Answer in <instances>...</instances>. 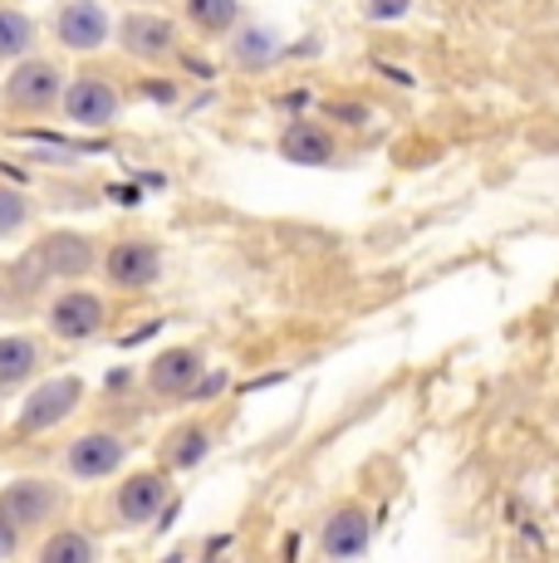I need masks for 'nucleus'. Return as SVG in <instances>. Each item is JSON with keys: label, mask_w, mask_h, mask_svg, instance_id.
<instances>
[{"label": "nucleus", "mask_w": 559, "mask_h": 563, "mask_svg": "<svg viewBox=\"0 0 559 563\" xmlns=\"http://www.w3.org/2000/svg\"><path fill=\"white\" fill-rule=\"evenodd\" d=\"M64 89H69V79H64V69L55 59L25 54L20 64H10L6 84H0V103L15 118H50L64 108Z\"/></svg>", "instance_id": "obj_1"}, {"label": "nucleus", "mask_w": 559, "mask_h": 563, "mask_svg": "<svg viewBox=\"0 0 559 563\" xmlns=\"http://www.w3.org/2000/svg\"><path fill=\"white\" fill-rule=\"evenodd\" d=\"M172 505V471L153 465V471H133L113 485L109 510L118 519V529H153Z\"/></svg>", "instance_id": "obj_2"}, {"label": "nucleus", "mask_w": 559, "mask_h": 563, "mask_svg": "<svg viewBox=\"0 0 559 563\" xmlns=\"http://www.w3.org/2000/svg\"><path fill=\"white\" fill-rule=\"evenodd\" d=\"M163 245L153 241V235H123V241H113L109 251H103V285L109 289H123V295H143V289H153L157 279H163Z\"/></svg>", "instance_id": "obj_3"}, {"label": "nucleus", "mask_w": 559, "mask_h": 563, "mask_svg": "<svg viewBox=\"0 0 559 563\" xmlns=\"http://www.w3.org/2000/svg\"><path fill=\"white\" fill-rule=\"evenodd\" d=\"M84 402V377L64 373V377H45V383L30 387V397L20 402V417H15V431L20 437H45V431L64 427V421L79 411Z\"/></svg>", "instance_id": "obj_4"}, {"label": "nucleus", "mask_w": 559, "mask_h": 563, "mask_svg": "<svg viewBox=\"0 0 559 563\" xmlns=\"http://www.w3.org/2000/svg\"><path fill=\"white\" fill-rule=\"evenodd\" d=\"M59 505H64V490L55 481H45V475H15V481L0 485V515H6L20 534L45 529L50 519L59 515Z\"/></svg>", "instance_id": "obj_5"}, {"label": "nucleus", "mask_w": 559, "mask_h": 563, "mask_svg": "<svg viewBox=\"0 0 559 563\" xmlns=\"http://www.w3.org/2000/svg\"><path fill=\"white\" fill-rule=\"evenodd\" d=\"M45 323L59 343H89V339H99L103 323H109V305H103V295L74 285V289H59L45 305Z\"/></svg>", "instance_id": "obj_6"}, {"label": "nucleus", "mask_w": 559, "mask_h": 563, "mask_svg": "<svg viewBox=\"0 0 559 563\" xmlns=\"http://www.w3.org/2000/svg\"><path fill=\"white\" fill-rule=\"evenodd\" d=\"M201 377H207V353L197 343H172L143 367V387L153 397H163V402H187Z\"/></svg>", "instance_id": "obj_7"}, {"label": "nucleus", "mask_w": 559, "mask_h": 563, "mask_svg": "<svg viewBox=\"0 0 559 563\" xmlns=\"http://www.w3.org/2000/svg\"><path fill=\"white\" fill-rule=\"evenodd\" d=\"M64 118L74 128H113L123 118V93L109 74H74L64 89Z\"/></svg>", "instance_id": "obj_8"}, {"label": "nucleus", "mask_w": 559, "mask_h": 563, "mask_svg": "<svg viewBox=\"0 0 559 563\" xmlns=\"http://www.w3.org/2000/svg\"><path fill=\"white\" fill-rule=\"evenodd\" d=\"M128 437H118V431H84V437H74L69 446H64V475L69 481H109L128 465Z\"/></svg>", "instance_id": "obj_9"}, {"label": "nucleus", "mask_w": 559, "mask_h": 563, "mask_svg": "<svg viewBox=\"0 0 559 563\" xmlns=\"http://www.w3.org/2000/svg\"><path fill=\"white\" fill-rule=\"evenodd\" d=\"M50 30H55V40L64 49L94 54L118 35V20L109 15V5H99V0H64L55 10V20H50Z\"/></svg>", "instance_id": "obj_10"}, {"label": "nucleus", "mask_w": 559, "mask_h": 563, "mask_svg": "<svg viewBox=\"0 0 559 563\" xmlns=\"http://www.w3.org/2000/svg\"><path fill=\"white\" fill-rule=\"evenodd\" d=\"M30 255L50 269V279H64V285H79V279H89L94 269L103 265L99 241H94V235H84V231H50V235H40V245Z\"/></svg>", "instance_id": "obj_11"}, {"label": "nucleus", "mask_w": 559, "mask_h": 563, "mask_svg": "<svg viewBox=\"0 0 559 563\" xmlns=\"http://www.w3.org/2000/svg\"><path fill=\"white\" fill-rule=\"evenodd\" d=\"M113 40L138 64H167L177 54V25L167 15H157V10H123Z\"/></svg>", "instance_id": "obj_12"}, {"label": "nucleus", "mask_w": 559, "mask_h": 563, "mask_svg": "<svg viewBox=\"0 0 559 563\" xmlns=\"http://www.w3.org/2000/svg\"><path fill=\"white\" fill-rule=\"evenodd\" d=\"M373 544V515L359 500L335 505L319 525V554L325 559H363Z\"/></svg>", "instance_id": "obj_13"}, {"label": "nucleus", "mask_w": 559, "mask_h": 563, "mask_svg": "<svg viewBox=\"0 0 559 563\" xmlns=\"http://www.w3.org/2000/svg\"><path fill=\"white\" fill-rule=\"evenodd\" d=\"M280 54H285V35L275 25H261V20H251V25L241 20V30L226 40V59L241 74H265Z\"/></svg>", "instance_id": "obj_14"}, {"label": "nucleus", "mask_w": 559, "mask_h": 563, "mask_svg": "<svg viewBox=\"0 0 559 563\" xmlns=\"http://www.w3.org/2000/svg\"><path fill=\"white\" fill-rule=\"evenodd\" d=\"M280 157L295 162V167H329L339 157V137L315 118H295L280 133Z\"/></svg>", "instance_id": "obj_15"}, {"label": "nucleus", "mask_w": 559, "mask_h": 563, "mask_svg": "<svg viewBox=\"0 0 559 563\" xmlns=\"http://www.w3.org/2000/svg\"><path fill=\"white\" fill-rule=\"evenodd\" d=\"M211 446H217V431L207 427V421H177V427L167 431L163 441H157V461L167 465V471H197V465H207L211 456Z\"/></svg>", "instance_id": "obj_16"}, {"label": "nucleus", "mask_w": 559, "mask_h": 563, "mask_svg": "<svg viewBox=\"0 0 559 563\" xmlns=\"http://www.w3.org/2000/svg\"><path fill=\"white\" fill-rule=\"evenodd\" d=\"M45 367V343L35 333H0V397L30 387Z\"/></svg>", "instance_id": "obj_17"}, {"label": "nucleus", "mask_w": 559, "mask_h": 563, "mask_svg": "<svg viewBox=\"0 0 559 563\" xmlns=\"http://www.w3.org/2000/svg\"><path fill=\"white\" fill-rule=\"evenodd\" d=\"M182 15L201 40H231L241 30V0H182Z\"/></svg>", "instance_id": "obj_18"}, {"label": "nucleus", "mask_w": 559, "mask_h": 563, "mask_svg": "<svg viewBox=\"0 0 559 563\" xmlns=\"http://www.w3.org/2000/svg\"><path fill=\"white\" fill-rule=\"evenodd\" d=\"M35 20L25 15L20 5H6L0 0V64H20L30 49H35Z\"/></svg>", "instance_id": "obj_19"}, {"label": "nucleus", "mask_w": 559, "mask_h": 563, "mask_svg": "<svg viewBox=\"0 0 559 563\" xmlns=\"http://www.w3.org/2000/svg\"><path fill=\"white\" fill-rule=\"evenodd\" d=\"M94 559H99L94 534H84V529H74V525L45 534V544H40V563H94Z\"/></svg>", "instance_id": "obj_20"}, {"label": "nucleus", "mask_w": 559, "mask_h": 563, "mask_svg": "<svg viewBox=\"0 0 559 563\" xmlns=\"http://www.w3.org/2000/svg\"><path fill=\"white\" fill-rule=\"evenodd\" d=\"M30 216H35V201H30L20 187L0 181V241H15V235L30 225Z\"/></svg>", "instance_id": "obj_21"}, {"label": "nucleus", "mask_w": 559, "mask_h": 563, "mask_svg": "<svg viewBox=\"0 0 559 563\" xmlns=\"http://www.w3.org/2000/svg\"><path fill=\"white\" fill-rule=\"evenodd\" d=\"M413 10V0H363V15L369 20H403Z\"/></svg>", "instance_id": "obj_22"}, {"label": "nucleus", "mask_w": 559, "mask_h": 563, "mask_svg": "<svg viewBox=\"0 0 559 563\" xmlns=\"http://www.w3.org/2000/svg\"><path fill=\"white\" fill-rule=\"evenodd\" d=\"M226 383H231V377H226L221 367H207V377H201V383L191 387V397H187V402H207V397H217Z\"/></svg>", "instance_id": "obj_23"}, {"label": "nucleus", "mask_w": 559, "mask_h": 563, "mask_svg": "<svg viewBox=\"0 0 559 563\" xmlns=\"http://www.w3.org/2000/svg\"><path fill=\"white\" fill-rule=\"evenodd\" d=\"M20 554V529L0 515V559H15Z\"/></svg>", "instance_id": "obj_24"}, {"label": "nucleus", "mask_w": 559, "mask_h": 563, "mask_svg": "<svg viewBox=\"0 0 559 563\" xmlns=\"http://www.w3.org/2000/svg\"><path fill=\"white\" fill-rule=\"evenodd\" d=\"M0 299H6V275H0Z\"/></svg>", "instance_id": "obj_25"}]
</instances>
